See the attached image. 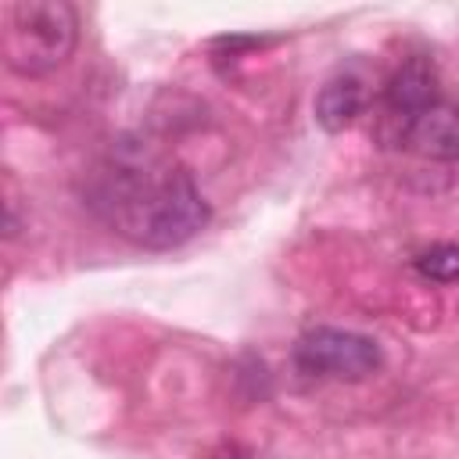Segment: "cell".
Listing matches in <instances>:
<instances>
[{
  "instance_id": "1",
  "label": "cell",
  "mask_w": 459,
  "mask_h": 459,
  "mask_svg": "<svg viewBox=\"0 0 459 459\" xmlns=\"http://www.w3.org/2000/svg\"><path fill=\"white\" fill-rule=\"evenodd\" d=\"M86 204L111 233L147 251L179 247L212 219L190 169L133 140H118L90 172Z\"/></svg>"
},
{
  "instance_id": "2",
  "label": "cell",
  "mask_w": 459,
  "mask_h": 459,
  "mask_svg": "<svg viewBox=\"0 0 459 459\" xmlns=\"http://www.w3.org/2000/svg\"><path fill=\"white\" fill-rule=\"evenodd\" d=\"M79 43V14L68 0H18L4 11L0 54L18 75L61 68Z\"/></svg>"
},
{
  "instance_id": "3",
  "label": "cell",
  "mask_w": 459,
  "mask_h": 459,
  "mask_svg": "<svg viewBox=\"0 0 459 459\" xmlns=\"http://www.w3.org/2000/svg\"><path fill=\"white\" fill-rule=\"evenodd\" d=\"M294 369L316 380H366L384 366V351L373 337L337 326H312L294 341Z\"/></svg>"
},
{
  "instance_id": "4",
  "label": "cell",
  "mask_w": 459,
  "mask_h": 459,
  "mask_svg": "<svg viewBox=\"0 0 459 459\" xmlns=\"http://www.w3.org/2000/svg\"><path fill=\"white\" fill-rule=\"evenodd\" d=\"M398 143L423 161H459V104L437 100L409 118Z\"/></svg>"
},
{
  "instance_id": "5",
  "label": "cell",
  "mask_w": 459,
  "mask_h": 459,
  "mask_svg": "<svg viewBox=\"0 0 459 459\" xmlns=\"http://www.w3.org/2000/svg\"><path fill=\"white\" fill-rule=\"evenodd\" d=\"M441 93H437V68L430 57L423 54H412L405 57L384 82V108L391 118H398L402 126L409 118H416L423 108L437 104Z\"/></svg>"
},
{
  "instance_id": "6",
  "label": "cell",
  "mask_w": 459,
  "mask_h": 459,
  "mask_svg": "<svg viewBox=\"0 0 459 459\" xmlns=\"http://www.w3.org/2000/svg\"><path fill=\"white\" fill-rule=\"evenodd\" d=\"M366 100H369L366 79L359 72H351V68H341V72H333L319 86L316 104H312V115H316V122L326 133H341V129H348L366 111Z\"/></svg>"
},
{
  "instance_id": "7",
  "label": "cell",
  "mask_w": 459,
  "mask_h": 459,
  "mask_svg": "<svg viewBox=\"0 0 459 459\" xmlns=\"http://www.w3.org/2000/svg\"><path fill=\"white\" fill-rule=\"evenodd\" d=\"M412 269L427 283H455L459 280V244L437 240L412 255Z\"/></svg>"
},
{
  "instance_id": "8",
  "label": "cell",
  "mask_w": 459,
  "mask_h": 459,
  "mask_svg": "<svg viewBox=\"0 0 459 459\" xmlns=\"http://www.w3.org/2000/svg\"><path fill=\"white\" fill-rule=\"evenodd\" d=\"M204 459H247V452L237 445V441H222L219 448H212Z\"/></svg>"
}]
</instances>
